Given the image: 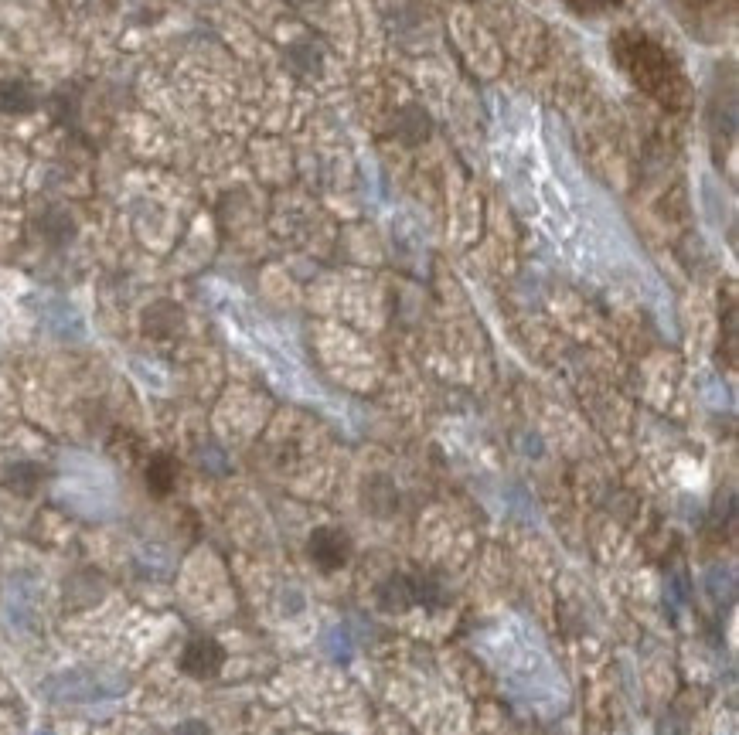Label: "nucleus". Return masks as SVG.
<instances>
[{"mask_svg": "<svg viewBox=\"0 0 739 735\" xmlns=\"http://www.w3.org/2000/svg\"><path fill=\"white\" fill-rule=\"evenodd\" d=\"M379 603L385 606V610H406V606H413L416 603L413 576H392L379 589Z\"/></svg>", "mask_w": 739, "mask_h": 735, "instance_id": "5", "label": "nucleus"}, {"mask_svg": "<svg viewBox=\"0 0 739 735\" xmlns=\"http://www.w3.org/2000/svg\"><path fill=\"white\" fill-rule=\"evenodd\" d=\"M613 52H617V62L624 65L627 75H631L644 92L658 96L665 106L682 103V92H685L682 75H678V69L671 65V58L661 52L651 38L624 35V38H617V48H613Z\"/></svg>", "mask_w": 739, "mask_h": 735, "instance_id": "1", "label": "nucleus"}, {"mask_svg": "<svg viewBox=\"0 0 739 735\" xmlns=\"http://www.w3.org/2000/svg\"><path fill=\"white\" fill-rule=\"evenodd\" d=\"M0 109H7V113H28V109H35V89L24 79H4L0 82Z\"/></svg>", "mask_w": 739, "mask_h": 735, "instance_id": "4", "label": "nucleus"}, {"mask_svg": "<svg viewBox=\"0 0 739 735\" xmlns=\"http://www.w3.org/2000/svg\"><path fill=\"white\" fill-rule=\"evenodd\" d=\"M147 487L154 490V494H167V490L174 487V463L167 460V456H154V460H150Z\"/></svg>", "mask_w": 739, "mask_h": 735, "instance_id": "6", "label": "nucleus"}, {"mask_svg": "<svg viewBox=\"0 0 739 735\" xmlns=\"http://www.w3.org/2000/svg\"><path fill=\"white\" fill-rule=\"evenodd\" d=\"M222 664H225V650L218 647L212 637H195L181 654V671L198 681L215 678V674L222 671Z\"/></svg>", "mask_w": 739, "mask_h": 735, "instance_id": "3", "label": "nucleus"}, {"mask_svg": "<svg viewBox=\"0 0 739 735\" xmlns=\"http://www.w3.org/2000/svg\"><path fill=\"white\" fill-rule=\"evenodd\" d=\"M174 735H208V729H205V725H198V722H188V725H181Z\"/></svg>", "mask_w": 739, "mask_h": 735, "instance_id": "7", "label": "nucleus"}, {"mask_svg": "<svg viewBox=\"0 0 739 735\" xmlns=\"http://www.w3.org/2000/svg\"><path fill=\"white\" fill-rule=\"evenodd\" d=\"M310 559L324 572H338L351 559V538L338 528H317L310 535Z\"/></svg>", "mask_w": 739, "mask_h": 735, "instance_id": "2", "label": "nucleus"}]
</instances>
